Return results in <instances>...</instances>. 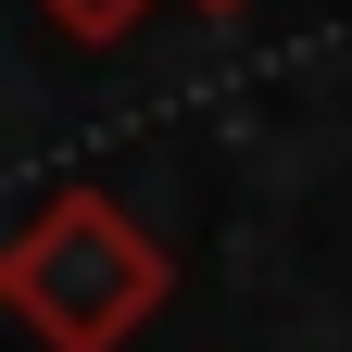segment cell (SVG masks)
<instances>
[{"label":"cell","instance_id":"obj_1","mask_svg":"<svg viewBox=\"0 0 352 352\" xmlns=\"http://www.w3.org/2000/svg\"><path fill=\"white\" fill-rule=\"evenodd\" d=\"M164 289H176V264L113 189H51L0 252V302L38 352H126L164 315Z\"/></svg>","mask_w":352,"mask_h":352},{"label":"cell","instance_id":"obj_2","mask_svg":"<svg viewBox=\"0 0 352 352\" xmlns=\"http://www.w3.org/2000/svg\"><path fill=\"white\" fill-rule=\"evenodd\" d=\"M38 13H51L76 51H113V38H139V13H151V0H38Z\"/></svg>","mask_w":352,"mask_h":352},{"label":"cell","instance_id":"obj_3","mask_svg":"<svg viewBox=\"0 0 352 352\" xmlns=\"http://www.w3.org/2000/svg\"><path fill=\"white\" fill-rule=\"evenodd\" d=\"M201 13H252V0H201Z\"/></svg>","mask_w":352,"mask_h":352}]
</instances>
